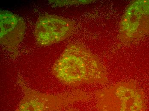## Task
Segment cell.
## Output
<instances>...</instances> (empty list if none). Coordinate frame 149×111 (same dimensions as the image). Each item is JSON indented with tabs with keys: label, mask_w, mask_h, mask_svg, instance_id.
Returning a JSON list of instances; mask_svg holds the SVG:
<instances>
[{
	"label": "cell",
	"mask_w": 149,
	"mask_h": 111,
	"mask_svg": "<svg viewBox=\"0 0 149 111\" xmlns=\"http://www.w3.org/2000/svg\"><path fill=\"white\" fill-rule=\"evenodd\" d=\"M52 73L60 82L71 86L105 84L109 80L106 68L97 57L77 43L67 46L54 65Z\"/></svg>",
	"instance_id": "cell-1"
},
{
	"label": "cell",
	"mask_w": 149,
	"mask_h": 111,
	"mask_svg": "<svg viewBox=\"0 0 149 111\" xmlns=\"http://www.w3.org/2000/svg\"><path fill=\"white\" fill-rule=\"evenodd\" d=\"M99 111H146L143 92L132 80L113 84L95 93Z\"/></svg>",
	"instance_id": "cell-2"
},
{
	"label": "cell",
	"mask_w": 149,
	"mask_h": 111,
	"mask_svg": "<svg viewBox=\"0 0 149 111\" xmlns=\"http://www.w3.org/2000/svg\"><path fill=\"white\" fill-rule=\"evenodd\" d=\"M19 83L24 96L14 111H61L68 109L74 103L90 100L89 94L81 90H73L57 94L41 92L25 85L22 81Z\"/></svg>",
	"instance_id": "cell-3"
},
{
	"label": "cell",
	"mask_w": 149,
	"mask_h": 111,
	"mask_svg": "<svg viewBox=\"0 0 149 111\" xmlns=\"http://www.w3.org/2000/svg\"><path fill=\"white\" fill-rule=\"evenodd\" d=\"M149 33V0L132 2L126 8L120 22L119 39L131 43Z\"/></svg>",
	"instance_id": "cell-4"
},
{
	"label": "cell",
	"mask_w": 149,
	"mask_h": 111,
	"mask_svg": "<svg viewBox=\"0 0 149 111\" xmlns=\"http://www.w3.org/2000/svg\"><path fill=\"white\" fill-rule=\"evenodd\" d=\"M74 30L73 21L56 15H44L38 18L34 36L40 46H46L66 39Z\"/></svg>",
	"instance_id": "cell-5"
},
{
	"label": "cell",
	"mask_w": 149,
	"mask_h": 111,
	"mask_svg": "<svg viewBox=\"0 0 149 111\" xmlns=\"http://www.w3.org/2000/svg\"><path fill=\"white\" fill-rule=\"evenodd\" d=\"M26 30L23 19L18 15L2 10L0 12V42L14 57L18 54V46Z\"/></svg>",
	"instance_id": "cell-6"
},
{
	"label": "cell",
	"mask_w": 149,
	"mask_h": 111,
	"mask_svg": "<svg viewBox=\"0 0 149 111\" xmlns=\"http://www.w3.org/2000/svg\"><path fill=\"white\" fill-rule=\"evenodd\" d=\"M58 5H73V4H84L88 3L92 1H52Z\"/></svg>",
	"instance_id": "cell-7"
}]
</instances>
